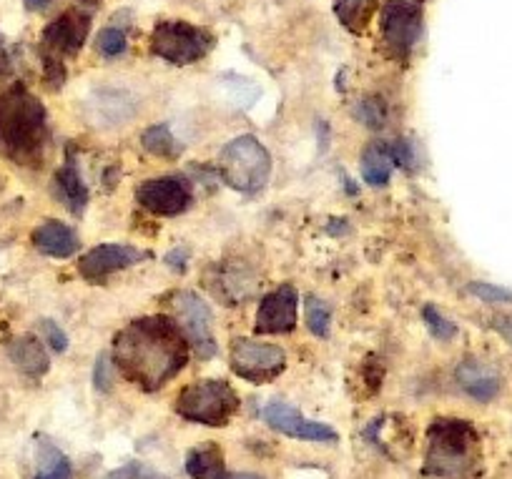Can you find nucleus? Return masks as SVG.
Segmentation results:
<instances>
[{
	"label": "nucleus",
	"mask_w": 512,
	"mask_h": 479,
	"mask_svg": "<svg viewBox=\"0 0 512 479\" xmlns=\"http://www.w3.org/2000/svg\"><path fill=\"white\" fill-rule=\"evenodd\" d=\"M113 362L144 392L169 384L189 362V342L169 316H141L113 337Z\"/></svg>",
	"instance_id": "obj_1"
},
{
	"label": "nucleus",
	"mask_w": 512,
	"mask_h": 479,
	"mask_svg": "<svg viewBox=\"0 0 512 479\" xmlns=\"http://www.w3.org/2000/svg\"><path fill=\"white\" fill-rule=\"evenodd\" d=\"M48 138L51 128H48L46 108L23 83L0 93V151L13 164H41Z\"/></svg>",
	"instance_id": "obj_2"
},
{
	"label": "nucleus",
	"mask_w": 512,
	"mask_h": 479,
	"mask_svg": "<svg viewBox=\"0 0 512 479\" xmlns=\"http://www.w3.org/2000/svg\"><path fill=\"white\" fill-rule=\"evenodd\" d=\"M480 467V434L467 419H435L427 429L425 477L465 479Z\"/></svg>",
	"instance_id": "obj_3"
},
{
	"label": "nucleus",
	"mask_w": 512,
	"mask_h": 479,
	"mask_svg": "<svg viewBox=\"0 0 512 479\" xmlns=\"http://www.w3.org/2000/svg\"><path fill=\"white\" fill-rule=\"evenodd\" d=\"M219 176L241 194H256L272 176V156L254 136H236L221 148Z\"/></svg>",
	"instance_id": "obj_4"
},
{
	"label": "nucleus",
	"mask_w": 512,
	"mask_h": 479,
	"mask_svg": "<svg viewBox=\"0 0 512 479\" xmlns=\"http://www.w3.org/2000/svg\"><path fill=\"white\" fill-rule=\"evenodd\" d=\"M176 414L186 422L204 427H226L239 412V394L224 379H204L181 389L174 404Z\"/></svg>",
	"instance_id": "obj_5"
},
{
	"label": "nucleus",
	"mask_w": 512,
	"mask_h": 479,
	"mask_svg": "<svg viewBox=\"0 0 512 479\" xmlns=\"http://www.w3.org/2000/svg\"><path fill=\"white\" fill-rule=\"evenodd\" d=\"M91 33V16L78 8L66 11L61 18L46 26L41 38L43 51V66H46V78L53 86H61L66 78V66L63 58H73L83 48Z\"/></svg>",
	"instance_id": "obj_6"
},
{
	"label": "nucleus",
	"mask_w": 512,
	"mask_h": 479,
	"mask_svg": "<svg viewBox=\"0 0 512 479\" xmlns=\"http://www.w3.org/2000/svg\"><path fill=\"white\" fill-rule=\"evenodd\" d=\"M214 36L206 28L186 21H161L151 33V53L174 66H191L206 58L214 48Z\"/></svg>",
	"instance_id": "obj_7"
},
{
	"label": "nucleus",
	"mask_w": 512,
	"mask_h": 479,
	"mask_svg": "<svg viewBox=\"0 0 512 479\" xmlns=\"http://www.w3.org/2000/svg\"><path fill=\"white\" fill-rule=\"evenodd\" d=\"M422 33V6L415 0H390L382 8V46L395 61H407Z\"/></svg>",
	"instance_id": "obj_8"
},
{
	"label": "nucleus",
	"mask_w": 512,
	"mask_h": 479,
	"mask_svg": "<svg viewBox=\"0 0 512 479\" xmlns=\"http://www.w3.org/2000/svg\"><path fill=\"white\" fill-rule=\"evenodd\" d=\"M231 372L251 384L274 382L287 369V352L277 344L251 342V339H234L229 352Z\"/></svg>",
	"instance_id": "obj_9"
},
{
	"label": "nucleus",
	"mask_w": 512,
	"mask_h": 479,
	"mask_svg": "<svg viewBox=\"0 0 512 479\" xmlns=\"http://www.w3.org/2000/svg\"><path fill=\"white\" fill-rule=\"evenodd\" d=\"M136 201L154 216H181L194 204V191L184 176L149 179L136 189Z\"/></svg>",
	"instance_id": "obj_10"
},
{
	"label": "nucleus",
	"mask_w": 512,
	"mask_h": 479,
	"mask_svg": "<svg viewBox=\"0 0 512 479\" xmlns=\"http://www.w3.org/2000/svg\"><path fill=\"white\" fill-rule=\"evenodd\" d=\"M176 316L181 319L184 334L194 347L196 357L211 359L216 354V339L211 332V309L196 291H179L174 296Z\"/></svg>",
	"instance_id": "obj_11"
},
{
	"label": "nucleus",
	"mask_w": 512,
	"mask_h": 479,
	"mask_svg": "<svg viewBox=\"0 0 512 479\" xmlns=\"http://www.w3.org/2000/svg\"><path fill=\"white\" fill-rule=\"evenodd\" d=\"M151 259L149 251L136 249V246L128 244H101L93 246L91 251L78 259V274L83 276L91 284H101L111 274H118L123 269H131V266L141 264V261Z\"/></svg>",
	"instance_id": "obj_12"
},
{
	"label": "nucleus",
	"mask_w": 512,
	"mask_h": 479,
	"mask_svg": "<svg viewBox=\"0 0 512 479\" xmlns=\"http://www.w3.org/2000/svg\"><path fill=\"white\" fill-rule=\"evenodd\" d=\"M299 294L294 286L282 284L259 301L254 319L256 334H289L297 327Z\"/></svg>",
	"instance_id": "obj_13"
},
{
	"label": "nucleus",
	"mask_w": 512,
	"mask_h": 479,
	"mask_svg": "<svg viewBox=\"0 0 512 479\" xmlns=\"http://www.w3.org/2000/svg\"><path fill=\"white\" fill-rule=\"evenodd\" d=\"M264 422L277 432L287 434L292 439H304V442H337V429L324 422L304 417L299 409L289 407L284 402H274L264 409Z\"/></svg>",
	"instance_id": "obj_14"
},
{
	"label": "nucleus",
	"mask_w": 512,
	"mask_h": 479,
	"mask_svg": "<svg viewBox=\"0 0 512 479\" xmlns=\"http://www.w3.org/2000/svg\"><path fill=\"white\" fill-rule=\"evenodd\" d=\"M214 271L216 276L206 281V284L214 291V296H219L221 304H244V301L251 299V296L256 294V289H259V281L251 274L249 266L239 264V261H231V264L219 266V269Z\"/></svg>",
	"instance_id": "obj_15"
},
{
	"label": "nucleus",
	"mask_w": 512,
	"mask_h": 479,
	"mask_svg": "<svg viewBox=\"0 0 512 479\" xmlns=\"http://www.w3.org/2000/svg\"><path fill=\"white\" fill-rule=\"evenodd\" d=\"M53 194H56L58 201L76 216H81L83 211H86L88 201H91L86 181H83L81 169H78V161L71 153L66 156V164L53 174Z\"/></svg>",
	"instance_id": "obj_16"
},
{
	"label": "nucleus",
	"mask_w": 512,
	"mask_h": 479,
	"mask_svg": "<svg viewBox=\"0 0 512 479\" xmlns=\"http://www.w3.org/2000/svg\"><path fill=\"white\" fill-rule=\"evenodd\" d=\"M78 244L81 241H78L76 231L61 221H46L33 231V246L51 259H71L78 251Z\"/></svg>",
	"instance_id": "obj_17"
},
{
	"label": "nucleus",
	"mask_w": 512,
	"mask_h": 479,
	"mask_svg": "<svg viewBox=\"0 0 512 479\" xmlns=\"http://www.w3.org/2000/svg\"><path fill=\"white\" fill-rule=\"evenodd\" d=\"M457 382L477 402H492L500 392V377L480 362H462L457 369Z\"/></svg>",
	"instance_id": "obj_18"
},
{
	"label": "nucleus",
	"mask_w": 512,
	"mask_h": 479,
	"mask_svg": "<svg viewBox=\"0 0 512 479\" xmlns=\"http://www.w3.org/2000/svg\"><path fill=\"white\" fill-rule=\"evenodd\" d=\"M11 359L26 377L41 379L51 367L46 347L36 337H21L11 344Z\"/></svg>",
	"instance_id": "obj_19"
},
{
	"label": "nucleus",
	"mask_w": 512,
	"mask_h": 479,
	"mask_svg": "<svg viewBox=\"0 0 512 479\" xmlns=\"http://www.w3.org/2000/svg\"><path fill=\"white\" fill-rule=\"evenodd\" d=\"M392 169H395V161H392L387 143H372V146L364 148V153H362V179L367 181L369 186H387V184H390Z\"/></svg>",
	"instance_id": "obj_20"
},
{
	"label": "nucleus",
	"mask_w": 512,
	"mask_h": 479,
	"mask_svg": "<svg viewBox=\"0 0 512 479\" xmlns=\"http://www.w3.org/2000/svg\"><path fill=\"white\" fill-rule=\"evenodd\" d=\"M186 474L191 479H219L224 474V454L216 444L191 449L186 457Z\"/></svg>",
	"instance_id": "obj_21"
},
{
	"label": "nucleus",
	"mask_w": 512,
	"mask_h": 479,
	"mask_svg": "<svg viewBox=\"0 0 512 479\" xmlns=\"http://www.w3.org/2000/svg\"><path fill=\"white\" fill-rule=\"evenodd\" d=\"M33 479H73L71 459L48 439L38 442V472Z\"/></svg>",
	"instance_id": "obj_22"
},
{
	"label": "nucleus",
	"mask_w": 512,
	"mask_h": 479,
	"mask_svg": "<svg viewBox=\"0 0 512 479\" xmlns=\"http://www.w3.org/2000/svg\"><path fill=\"white\" fill-rule=\"evenodd\" d=\"M377 11V0H334V13L347 31L362 33Z\"/></svg>",
	"instance_id": "obj_23"
},
{
	"label": "nucleus",
	"mask_w": 512,
	"mask_h": 479,
	"mask_svg": "<svg viewBox=\"0 0 512 479\" xmlns=\"http://www.w3.org/2000/svg\"><path fill=\"white\" fill-rule=\"evenodd\" d=\"M141 146H144L146 153L156 158H176L181 153L179 141L176 136L171 133L169 123H156V126H149L141 136Z\"/></svg>",
	"instance_id": "obj_24"
},
{
	"label": "nucleus",
	"mask_w": 512,
	"mask_h": 479,
	"mask_svg": "<svg viewBox=\"0 0 512 479\" xmlns=\"http://www.w3.org/2000/svg\"><path fill=\"white\" fill-rule=\"evenodd\" d=\"M354 116L359 118V123H364L372 131H382L387 126V118H390V111H387V103L382 98H362L354 108Z\"/></svg>",
	"instance_id": "obj_25"
},
{
	"label": "nucleus",
	"mask_w": 512,
	"mask_h": 479,
	"mask_svg": "<svg viewBox=\"0 0 512 479\" xmlns=\"http://www.w3.org/2000/svg\"><path fill=\"white\" fill-rule=\"evenodd\" d=\"M307 327L309 332L317 334V337L327 339L329 327H332V309H329L327 301L317 299V296H309L307 299Z\"/></svg>",
	"instance_id": "obj_26"
},
{
	"label": "nucleus",
	"mask_w": 512,
	"mask_h": 479,
	"mask_svg": "<svg viewBox=\"0 0 512 479\" xmlns=\"http://www.w3.org/2000/svg\"><path fill=\"white\" fill-rule=\"evenodd\" d=\"M128 48L126 31L121 26H108L103 31H98L96 36V51L101 53L103 58H118L123 56Z\"/></svg>",
	"instance_id": "obj_27"
},
{
	"label": "nucleus",
	"mask_w": 512,
	"mask_h": 479,
	"mask_svg": "<svg viewBox=\"0 0 512 479\" xmlns=\"http://www.w3.org/2000/svg\"><path fill=\"white\" fill-rule=\"evenodd\" d=\"M422 322L427 324V329H430L432 337L440 339V342H450V339L457 337L455 322H450V319H447V316L442 314L435 304H427L425 309H422Z\"/></svg>",
	"instance_id": "obj_28"
},
{
	"label": "nucleus",
	"mask_w": 512,
	"mask_h": 479,
	"mask_svg": "<svg viewBox=\"0 0 512 479\" xmlns=\"http://www.w3.org/2000/svg\"><path fill=\"white\" fill-rule=\"evenodd\" d=\"M387 148H390V156H392V161H395L397 169H405V171L415 169L417 153H415V146H412L410 138H397V141L387 143Z\"/></svg>",
	"instance_id": "obj_29"
},
{
	"label": "nucleus",
	"mask_w": 512,
	"mask_h": 479,
	"mask_svg": "<svg viewBox=\"0 0 512 479\" xmlns=\"http://www.w3.org/2000/svg\"><path fill=\"white\" fill-rule=\"evenodd\" d=\"M467 291L475 294L480 301H487V304H512V291L487 284V281H475V284L467 286Z\"/></svg>",
	"instance_id": "obj_30"
},
{
	"label": "nucleus",
	"mask_w": 512,
	"mask_h": 479,
	"mask_svg": "<svg viewBox=\"0 0 512 479\" xmlns=\"http://www.w3.org/2000/svg\"><path fill=\"white\" fill-rule=\"evenodd\" d=\"M106 479H164V477H161L156 469H151L149 464L128 462V464H123L121 469H116V472L108 474Z\"/></svg>",
	"instance_id": "obj_31"
},
{
	"label": "nucleus",
	"mask_w": 512,
	"mask_h": 479,
	"mask_svg": "<svg viewBox=\"0 0 512 479\" xmlns=\"http://www.w3.org/2000/svg\"><path fill=\"white\" fill-rule=\"evenodd\" d=\"M41 329H43V337H46L48 347H51L53 352H56V354L66 352V349H68V337H66V332H63V329L58 327L56 322H51V319H43Z\"/></svg>",
	"instance_id": "obj_32"
},
{
	"label": "nucleus",
	"mask_w": 512,
	"mask_h": 479,
	"mask_svg": "<svg viewBox=\"0 0 512 479\" xmlns=\"http://www.w3.org/2000/svg\"><path fill=\"white\" fill-rule=\"evenodd\" d=\"M111 384H113V369H111V362H108L106 354H101L96 362V367H93V387L98 389V392H111Z\"/></svg>",
	"instance_id": "obj_33"
},
{
	"label": "nucleus",
	"mask_w": 512,
	"mask_h": 479,
	"mask_svg": "<svg viewBox=\"0 0 512 479\" xmlns=\"http://www.w3.org/2000/svg\"><path fill=\"white\" fill-rule=\"evenodd\" d=\"M186 261H189V249H186V246H179V249H174L171 254H166V264H169L171 269L179 271V274L186 271Z\"/></svg>",
	"instance_id": "obj_34"
},
{
	"label": "nucleus",
	"mask_w": 512,
	"mask_h": 479,
	"mask_svg": "<svg viewBox=\"0 0 512 479\" xmlns=\"http://www.w3.org/2000/svg\"><path fill=\"white\" fill-rule=\"evenodd\" d=\"M51 3H53V0H26V11H31V13L46 11Z\"/></svg>",
	"instance_id": "obj_35"
},
{
	"label": "nucleus",
	"mask_w": 512,
	"mask_h": 479,
	"mask_svg": "<svg viewBox=\"0 0 512 479\" xmlns=\"http://www.w3.org/2000/svg\"><path fill=\"white\" fill-rule=\"evenodd\" d=\"M219 479H267V477H259V474H251V472H231V474H221Z\"/></svg>",
	"instance_id": "obj_36"
},
{
	"label": "nucleus",
	"mask_w": 512,
	"mask_h": 479,
	"mask_svg": "<svg viewBox=\"0 0 512 479\" xmlns=\"http://www.w3.org/2000/svg\"><path fill=\"white\" fill-rule=\"evenodd\" d=\"M8 68V53H6V41H3V36H0V76L6 73Z\"/></svg>",
	"instance_id": "obj_37"
}]
</instances>
